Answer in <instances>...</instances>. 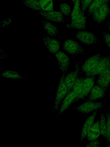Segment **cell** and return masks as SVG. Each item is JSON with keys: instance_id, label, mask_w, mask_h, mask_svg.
Returning a JSON list of instances; mask_svg holds the SVG:
<instances>
[{"instance_id": "obj_1", "label": "cell", "mask_w": 110, "mask_h": 147, "mask_svg": "<svg viewBox=\"0 0 110 147\" xmlns=\"http://www.w3.org/2000/svg\"><path fill=\"white\" fill-rule=\"evenodd\" d=\"M80 2V0H76L71 13V22L67 24L65 28L80 30L86 29L87 17L81 10Z\"/></svg>"}, {"instance_id": "obj_2", "label": "cell", "mask_w": 110, "mask_h": 147, "mask_svg": "<svg viewBox=\"0 0 110 147\" xmlns=\"http://www.w3.org/2000/svg\"><path fill=\"white\" fill-rule=\"evenodd\" d=\"M74 35L82 42L88 45H98L101 42L95 33L88 30H80Z\"/></svg>"}, {"instance_id": "obj_3", "label": "cell", "mask_w": 110, "mask_h": 147, "mask_svg": "<svg viewBox=\"0 0 110 147\" xmlns=\"http://www.w3.org/2000/svg\"><path fill=\"white\" fill-rule=\"evenodd\" d=\"M102 57L100 52L90 56L82 65V72L87 77L92 76V75L96 67Z\"/></svg>"}, {"instance_id": "obj_4", "label": "cell", "mask_w": 110, "mask_h": 147, "mask_svg": "<svg viewBox=\"0 0 110 147\" xmlns=\"http://www.w3.org/2000/svg\"><path fill=\"white\" fill-rule=\"evenodd\" d=\"M65 74H62L60 81L57 91L55 101L53 113H55L60 107V106L68 92L67 86L64 81Z\"/></svg>"}, {"instance_id": "obj_5", "label": "cell", "mask_w": 110, "mask_h": 147, "mask_svg": "<svg viewBox=\"0 0 110 147\" xmlns=\"http://www.w3.org/2000/svg\"><path fill=\"white\" fill-rule=\"evenodd\" d=\"M63 49L70 55L85 54V49L78 42L70 39L63 43Z\"/></svg>"}, {"instance_id": "obj_6", "label": "cell", "mask_w": 110, "mask_h": 147, "mask_svg": "<svg viewBox=\"0 0 110 147\" xmlns=\"http://www.w3.org/2000/svg\"><path fill=\"white\" fill-rule=\"evenodd\" d=\"M110 13L108 3H105L95 9L91 16L93 21L100 24L107 18Z\"/></svg>"}, {"instance_id": "obj_7", "label": "cell", "mask_w": 110, "mask_h": 147, "mask_svg": "<svg viewBox=\"0 0 110 147\" xmlns=\"http://www.w3.org/2000/svg\"><path fill=\"white\" fill-rule=\"evenodd\" d=\"M106 105V103L103 102L85 101L83 104L75 108L74 109L84 114H87L101 109Z\"/></svg>"}, {"instance_id": "obj_8", "label": "cell", "mask_w": 110, "mask_h": 147, "mask_svg": "<svg viewBox=\"0 0 110 147\" xmlns=\"http://www.w3.org/2000/svg\"><path fill=\"white\" fill-rule=\"evenodd\" d=\"M80 70L78 62L75 65V70L68 73L65 76L64 81L68 89L67 94L72 90L74 84L79 76Z\"/></svg>"}, {"instance_id": "obj_9", "label": "cell", "mask_w": 110, "mask_h": 147, "mask_svg": "<svg viewBox=\"0 0 110 147\" xmlns=\"http://www.w3.org/2000/svg\"><path fill=\"white\" fill-rule=\"evenodd\" d=\"M38 13L42 17L48 20L64 23L65 22L63 15L60 11H47L44 10L38 11Z\"/></svg>"}, {"instance_id": "obj_10", "label": "cell", "mask_w": 110, "mask_h": 147, "mask_svg": "<svg viewBox=\"0 0 110 147\" xmlns=\"http://www.w3.org/2000/svg\"><path fill=\"white\" fill-rule=\"evenodd\" d=\"M55 57L59 70L62 71V74L65 73L70 65V58L64 52L61 51L56 53Z\"/></svg>"}, {"instance_id": "obj_11", "label": "cell", "mask_w": 110, "mask_h": 147, "mask_svg": "<svg viewBox=\"0 0 110 147\" xmlns=\"http://www.w3.org/2000/svg\"><path fill=\"white\" fill-rule=\"evenodd\" d=\"M42 39L45 47L51 53L54 54L57 52L60 47V42L59 40L47 35L44 36Z\"/></svg>"}, {"instance_id": "obj_12", "label": "cell", "mask_w": 110, "mask_h": 147, "mask_svg": "<svg viewBox=\"0 0 110 147\" xmlns=\"http://www.w3.org/2000/svg\"><path fill=\"white\" fill-rule=\"evenodd\" d=\"M94 77L95 76L87 77L85 78L82 92L79 96L74 100L73 103L80 99H84L90 92L93 86Z\"/></svg>"}, {"instance_id": "obj_13", "label": "cell", "mask_w": 110, "mask_h": 147, "mask_svg": "<svg viewBox=\"0 0 110 147\" xmlns=\"http://www.w3.org/2000/svg\"><path fill=\"white\" fill-rule=\"evenodd\" d=\"M98 86L106 90L110 84V67L99 75L97 81Z\"/></svg>"}, {"instance_id": "obj_14", "label": "cell", "mask_w": 110, "mask_h": 147, "mask_svg": "<svg viewBox=\"0 0 110 147\" xmlns=\"http://www.w3.org/2000/svg\"><path fill=\"white\" fill-rule=\"evenodd\" d=\"M77 97L76 95L72 90L68 93L60 105L58 115H61L71 105L73 104Z\"/></svg>"}, {"instance_id": "obj_15", "label": "cell", "mask_w": 110, "mask_h": 147, "mask_svg": "<svg viewBox=\"0 0 110 147\" xmlns=\"http://www.w3.org/2000/svg\"><path fill=\"white\" fill-rule=\"evenodd\" d=\"M97 112V110L95 111L85 120L82 130L80 141L84 139L89 130L94 124Z\"/></svg>"}, {"instance_id": "obj_16", "label": "cell", "mask_w": 110, "mask_h": 147, "mask_svg": "<svg viewBox=\"0 0 110 147\" xmlns=\"http://www.w3.org/2000/svg\"><path fill=\"white\" fill-rule=\"evenodd\" d=\"M110 67V56H102L92 76L99 75L105 70Z\"/></svg>"}, {"instance_id": "obj_17", "label": "cell", "mask_w": 110, "mask_h": 147, "mask_svg": "<svg viewBox=\"0 0 110 147\" xmlns=\"http://www.w3.org/2000/svg\"><path fill=\"white\" fill-rule=\"evenodd\" d=\"M106 90L98 85H95L91 90L87 101H94L104 97L106 95Z\"/></svg>"}, {"instance_id": "obj_18", "label": "cell", "mask_w": 110, "mask_h": 147, "mask_svg": "<svg viewBox=\"0 0 110 147\" xmlns=\"http://www.w3.org/2000/svg\"><path fill=\"white\" fill-rule=\"evenodd\" d=\"M100 134V121L96 122L93 125L87 135V139L90 141L97 140Z\"/></svg>"}, {"instance_id": "obj_19", "label": "cell", "mask_w": 110, "mask_h": 147, "mask_svg": "<svg viewBox=\"0 0 110 147\" xmlns=\"http://www.w3.org/2000/svg\"><path fill=\"white\" fill-rule=\"evenodd\" d=\"M41 22L45 30L49 34L54 36L58 35L59 29L56 26L50 22L45 21H42Z\"/></svg>"}, {"instance_id": "obj_20", "label": "cell", "mask_w": 110, "mask_h": 147, "mask_svg": "<svg viewBox=\"0 0 110 147\" xmlns=\"http://www.w3.org/2000/svg\"><path fill=\"white\" fill-rule=\"evenodd\" d=\"M110 1V0H94L88 9L87 17L91 16L95 9L105 3H108Z\"/></svg>"}, {"instance_id": "obj_21", "label": "cell", "mask_w": 110, "mask_h": 147, "mask_svg": "<svg viewBox=\"0 0 110 147\" xmlns=\"http://www.w3.org/2000/svg\"><path fill=\"white\" fill-rule=\"evenodd\" d=\"M85 78L82 76H79L74 84L72 90L76 95L77 97L81 94Z\"/></svg>"}, {"instance_id": "obj_22", "label": "cell", "mask_w": 110, "mask_h": 147, "mask_svg": "<svg viewBox=\"0 0 110 147\" xmlns=\"http://www.w3.org/2000/svg\"><path fill=\"white\" fill-rule=\"evenodd\" d=\"M21 3L22 4L38 11L43 10L38 0H22Z\"/></svg>"}, {"instance_id": "obj_23", "label": "cell", "mask_w": 110, "mask_h": 147, "mask_svg": "<svg viewBox=\"0 0 110 147\" xmlns=\"http://www.w3.org/2000/svg\"><path fill=\"white\" fill-rule=\"evenodd\" d=\"M100 133L103 137L106 139L107 134V123L103 113H101L100 114Z\"/></svg>"}, {"instance_id": "obj_24", "label": "cell", "mask_w": 110, "mask_h": 147, "mask_svg": "<svg viewBox=\"0 0 110 147\" xmlns=\"http://www.w3.org/2000/svg\"><path fill=\"white\" fill-rule=\"evenodd\" d=\"M1 76L6 78L21 79L23 77L18 72L12 70H6L3 71Z\"/></svg>"}, {"instance_id": "obj_25", "label": "cell", "mask_w": 110, "mask_h": 147, "mask_svg": "<svg viewBox=\"0 0 110 147\" xmlns=\"http://www.w3.org/2000/svg\"><path fill=\"white\" fill-rule=\"evenodd\" d=\"M39 2L42 9L44 11H53V5L51 0H39Z\"/></svg>"}, {"instance_id": "obj_26", "label": "cell", "mask_w": 110, "mask_h": 147, "mask_svg": "<svg viewBox=\"0 0 110 147\" xmlns=\"http://www.w3.org/2000/svg\"><path fill=\"white\" fill-rule=\"evenodd\" d=\"M60 10L62 14L65 16H68L71 13V9L70 6L65 3L59 4Z\"/></svg>"}, {"instance_id": "obj_27", "label": "cell", "mask_w": 110, "mask_h": 147, "mask_svg": "<svg viewBox=\"0 0 110 147\" xmlns=\"http://www.w3.org/2000/svg\"><path fill=\"white\" fill-rule=\"evenodd\" d=\"M107 119V134L106 140L107 143L110 144V112L108 111L106 113Z\"/></svg>"}, {"instance_id": "obj_28", "label": "cell", "mask_w": 110, "mask_h": 147, "mask_svg": "<svg viewBox=\"0 0 110 147\" xmlns=\"http://www.w3.org/2000/svg\"><path fill=\"white\" fill-rule=\"evenodd\" d=\"M94 0H80L82 11L84 12Z\"/></svg>"}, {"instance_id": "obj_29", "label": "cell", "mask_w": 110, "mask_h": 147, "mask_svg": "<svg viewBox=\"0 0 110 147\" xmlns=\"http://www.w3.org/2000/svg\"><path fill=\"white\" fill-rule=\"evenodd\" d=\"M105 44L110 49V34L102 32Z\"/></svg>"}, {"instance_id": "obj_30", "label": "cell", "mask_w": 110, "mask_h": 147, "mask_svg": "<svg viewBox=\"0 0 110 147\" xmlns=\"http://www.w3.org/2000/svg\"><path fill=\"white\" fill-rule=\"evenodd\" d=\"M13 17H8L5 20L1 21L0 22V27H3L11 24Z\"/></svg>"}, {"instance_id": "obj_31", "label": "cell", "mask_w": 110, "mask_h": 147, "mask_svg": "<svg viewBox=\"0 0 110 147\" xmlns=\"http://www.w3.org/2000/svg\"><path fill=\"white\" fill-rule=\"evenodd\" d=\"M100 146V143L97 140L91 141L90 142L86 145V147H98Z\"/></svg>"}, {"instance_id": "obj_32", "label": "cell", "mask_w": 110, "mask_h": 147, "mask_svg": "<svg viewBox=\"0 0 110 147\" xmlns=\"http://www.w3.org/2000/svg\"><path fill=\"white\" fill-rule=\"evenodd\" d=\"M105 24L110 32V18L106 22Z\"/></svg>"}, {"instance_id": "obj_33", "label": "cell", "mask_w": 110, "mask_h": 147, "mask_svg": "<svg viewBox=\"0 0 110 147\" xmlns=\"http://www.w3.org/2000/svg\"><path fill=\"white\" fill-rule=\"evenodd\" d=\"M107 147H110V143H107Z\"/></svg>"}, {"instance_id": "obj_34", "label": "cell", "mask_w": 110, "mask_h": 147, "mask_svg": "<svg viewBox=\"0 0 110 147\" xmlns=\"http://www.w3.org/2000/svg\"><path fill=\"white\" fill-rule=\"evenodd\" d=\"M76 0H72V2L74 3Z\"/></svg>"}, {"instance_id": "obj_35", "label": "cell", "mask_w": 110, "mask_h": 147, "mask_svg": "<svg viewBox=\"0 0 110 147\" xmlns=\"http://www.w3.org/2000/svg\"><path fill=\"white\" fill-rule=\"evenodd\" d=\"M107 109L108 111H109L110 112V109L107 108Z\"/></svg>"}, {"instance_id": "obj_36", "label": "cell", "mask_w": 110, "mask_h": 147, "mask_svg": "<svg viewBox=\"0 0 110 147\" xmlns=\"http://www.w3.org/2000/svg\"></svg>"}]
</instances>
